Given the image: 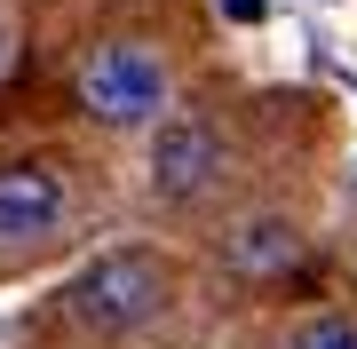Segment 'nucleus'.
I'll return each instance as SVG.
<instances>
[{
    "label": "nucleus",
    "mask_w": 357,
    "mask_h": 349,
    "mask_svg": "<svg viewBox=\"0 0 357 349\" xmlns=\"http://www.w3.org/2000/svg\"><path fill=\"white\" fill-rule=\"evenodd\" d=\"M286 349H357V318H302V325H294V334H286Z\"/></svg>",
    "instance_id": "obj_6"
},
{
    "label": "nucleus",
    "mask_w": 357,
    "mask_h": 349,
    "mask_svg": "<svg viewBox=\"0 0 357 349\" xmlns=\"http://www.w3.org/2000/svg\"><path fill=\"white\" fill-rule=\"evenodd\" d=\"M64 222V175L40 159H0V238H48Z\"/></svg>",
    "instance_id": "obj_4"
},
{
    "label": "nucleus",
    "mask_w": 357,
    "mask_h": 349,
    "mask_svg": "<svg viewBox=\"0 0 357 349\" xmlns=\"http://www.w3.org/2000/svg\"><path fill=\"white\" fill-rule=\"evenodd\" d=\"M294 254H302L294 222H246V231L230 238V270L238 278H278V270H294Z\"/></svg>",
    "instance_id": "obj_5"
},
{
    "label": "nucleus",
    "mask_w": 357,
    "mask_h": 349,
    "mask_svg": "<svg viewBox=\"0 0 357 349\" xmlns=\"http://www.w3.org/2000/svg\"><path fill=\"white\" fill-rule=\"evenodd\" d=\"M222 167V135L206 119H167L159 143H151V191L159 199H199Z\"/></svg>",
    "instance_id": "obj_3"
},
{
    "label": "nucleus",
    "mask_w": 357,
    "mask_h": 349,
    "mask_svg": "<svg viewBox=\"0 0 357 349\" xmlns=\"http://www.w3.org/2000/svg\"><path fill=\"white\" fill-rule=\"evenodd\" d=\"M79 111L103 119V127H143V119H159L167 104V64L143 40H103V48L79 56Z\"/></svg>",
    "instance_id": "obj_2"
},
{
    "label": "nucleus",
    "mask_w": 357,
    "mask_h": 349,
    "mask_svg": "<svg viewBox=\"0 0 357 349\" xmlns=\"http://www.w3.org/2000/svg\"><path fill=\"white\" fill-rule=\"evenodd\" d=\"M159 302H167V262L143 254V246H119V254H96L88 270L72 278L64 310L88 325V334H128V325L159 318Z\"/></svg>",
    "instance_id": "obj_1"
}]
</instances>
